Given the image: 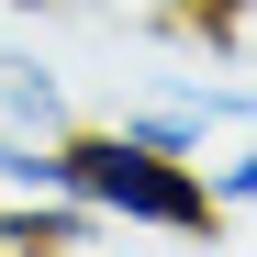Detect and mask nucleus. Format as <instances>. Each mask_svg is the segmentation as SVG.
<instances>
[{"instance_id":"f03ea898","label":"nucleus","mask_w":257,"mask_h":257,"mask_svg":"<svg viewBox=\"0 0 257 257\" xmlns=\"http://www.w3.org/2000/svg\"><path fill=\"white\" fill-rule=\"evenodd\" d=\"M0 135H45V146H67L78 135V112H67V78L45 67V56H0Z\"/></svg>"},{"instance_id":"423d86ee","label":"nucleus","mask_w":257,"mask_h":257,"mask_svg":"<svg viewBox=\"0 0 257 257\" xmlns=\"http://www.w3.org/2000/svg\"><path fill=\"white\" fill-rule=\"evenodd\" d=\"M12 12H45V0H12Z\"/></svg>"},{"instance_id":"7ed1b4c3","label":"nucleus","mask_w":257,"mask_h":257,"mask_svg":"<svg viewBox=\"0 0 257 257\" xmlns=\"http://www.w3.org/2000/svg\"><path fill=\"white\" fill-rule=\"evenodd\" d=\"M101 235V212L90 201H23V190H0V246H12V257H78V246H90Z\"/></svg>"},{"instance_id":"20e7f679","label":"nucleus","mask_w":257,"mask_h":257,"mask_svg":"<svg viewBox=\"0 0 257 257\" xmlns=\"http://www.w3.org/2000/svg\"><path fill=\"white\" fill-rule=\"evenodd\" d=\"M0 190L56 201V190H67V146H45V135H0Z\"/></svg>"},{"instance_id":"f257e3e1","label":"nucleus","mask_w":257,"mask_h":257,"mask_svg":"<svg viewBox=\"0 0 257 257\" xmlns=\"http://www.w3.org/2000/svg\"><path fill=\"white\" fill-rule=\"evenodd\" d=\"M67 201H90L101 224H123V235H212V224H224L212 168L146 146L135 123H78V135H67Z\"/></svg>"},{"instance_id":"39448f33","label":"nucleus","mask_w":257,"mask_h":257,"mask_svg":"<svg viewBox=\"0 0 257 257\" xmlns=\"http://www.w3.org/2000/svg\"><path fill=\"white\" fill-rule=\"evenodd\" d=\"M212 201L257 224V146H235V157H212Z\"/></svg>"}]
</instances>
